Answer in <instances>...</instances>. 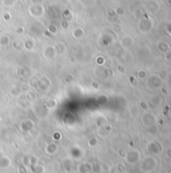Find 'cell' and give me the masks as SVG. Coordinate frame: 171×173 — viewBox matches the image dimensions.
I'll return each instance as SVG.
<instances>
[{"label": "cell", "mask_w": 171, "mask_h": 173, "mask_svg": "<svg viewBox=\"0 0 171 173\" xmlns=\"http://www.w3.org/2000/svg\"><path fill=\"white\" fill-rule=\"evenodd\" d=\"M169 140H170V142H171V134L169 135Z\"/></svg>", "instance_id": "7a4b0ae2"}, {"label": "cell", "mask_w": 171, "mask_h": 173, "mask_svg": "<svg viewBox=\"0 0 171 173\" xmlns=\"http://www.w3.org/2000/svg\"><path fill=\"white\" fill-rule=\"evenodd\" d=\"M167 156H168L169 158H171V149L167 150Z\"/></svg>", "instance_id": "6da1fadb"}]
</instances>
